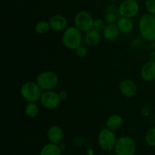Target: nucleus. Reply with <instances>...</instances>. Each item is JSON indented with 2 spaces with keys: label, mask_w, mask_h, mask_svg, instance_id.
<instances>
[{
  "label": "nucleus",
  "mask_w": 155,
  "mask_h": 155,
  "mask_svg": "<svg viewBox=\"0 0 155 155\" xmlns=\"http://www.w3.org/2000/svg\"><path fill=\"white\" fill-rule=\"evenodd\" d=\"M139 30L141 36L149 42L155 41V15L146 13L139 21Z\"/></svg>",
  "instance_id": "obj_1"
},
{
  "label": "nucleus",
  "mask_w": 155,
  "mask_h": 155,
  "mask_svg": "<svg viewBox=\"0 0 155 155\" xmlns=\"http://www.w3.org/2000/svg\"><path fill=\"white\" fill-rule=\"evenodd\" d=\"M62 43L68 50L75 51L83 43L82 32L75 26L68 27L62 34Z\"/></svg>",
  "instance_id": "obj_2"
},
{
  "label": "nucleus",
  "mask_w": 155,
  "mask_h": 155,
  "mask_svg": "<svg viewBox=\"0 0 155 155\" xmlns=\"http://www.w3.org/2000/svg\"><path fill=\"white\" fill-rule=\"evenodd\" d=\"M42 90L36 82L27 81L23 84L20 93L23 99L28 103H36L39 101L42 94Z\"/></svg>",
  "instance_id": "obj_3"
},
{
  "label": "nucleus",
  "mask_w": 155,
  "mask_h": 155,
  "mask_svg": "<svg viewBox=\"0 0 155 155\" xmlns=\"http://www.w3.org/2000/svg\"><path fill=\"white\" fill-rule=\"evenodd\" d=\"M36 82L43 91H51L58 86V76L52 71H44L36 76Z\"/></svg>",
  "instance_id": "obj_4"
},
{
  "label": "nucleus",
  "mask_w": 155,
  "mask_h": 155,
  "mask_svg": "<svg viewBox=\"0 0 155 155\" xmlns=\"http://www.w3.org/2000/svg\"><path fill=\"white\" fill-rule=\"evenodd\" d=\"M136 150V142L133 138L127 135L118 138L114 147L116 155H134Z\"/></svg>",
  "instance_id": "obj_5"
},
{
  "label": "nucleus",
  "mask_w": 155,
  "mask_h": 155,
  "mask_svg": "<svg viewBox=\"0 0 155 155\" xmlns=\"http://www.w3.org/2000/svg\"><path fill=\"white\" fill-rule=\"evenodd\" d=\"M117 139L115 132L105 128L100 131L98 135V142L101 149L108 151L114 149Z\"/></svg>",
  "instance_id": "obj_6"
},
{
  "label": "nucleus",
  "mask_w": 155,
  "mask_h": 155,
  "mask_svg": "<svg viewBox=\"0 0 155 155\" xmlns=\"http://www.w3.org/2000/svg\"><path fill=\"white\" fill-rule=\"evenodd\" d=\"M94 18L89 12L80 11L74 17V24L81 32H88L93 27Z\"/></svg>",
  "instance_id": "obj_7"
},
{
  "label": "nucleus",
  "mask_w": 155,
  "mask_h": 155,
  "mask_svg": "<svg viewBox=\"0 0 155 155\" xmlns=\"http://www.w3.org/2000/svg\"><path fill=\"white\" fill-rule=\"evenodd\" d=\"M118 12L120 17L133 18L139 12V5L136 0H124L118 6Z\"/></svg>",
  "instance_id": "obj_8"
},
{
  "label": "nucleus",
  "mask_w": 155,
  "mask_h": 155,
  "mask_svg": "<svg viewBox=\"0 0 155 155\" xmlns=\"http://www.w3.org/2000/svg\"><path fill=\"white\" fill-rule=\"evenodd\" d=\"M61 99L58 92L53 90L42 92L39 102L44 108L47 109H54L58 107L61 103Z\"/></svg>",
  "instance_id": "obj_9"
},
{
  "label": "nucleus",
  "mask_w": 155,
  "mask_h": 155,
  "mask_svg": "<svg viewBox=\"0 0 155 155\" xmlns=\"http://www.w3.org/2000/svg\"><path fill=\"white\" fill-rule=\"evenodd\" d=\"M120 92L125 97H133L136 94L138 88L136 84L130 79H124L119 84Z\"/></svg>",
  "instance_id": "obj_10"
},
{
  "label": "nucleus",
  "mask_w": 155,
  "mask_h": 155,
  "mask_svg": "<svg viewBox=\"0 0 155 155\" xmlns=\"http://www.w3.org/2000/svg\"><path fill=\"white\" fill-rule=\"evenodd\" d=\"M49 24L51 30L56 32L64 31L68 28V20L61 15H55L49 20Z\"/></svg>",
  "instance_id": "obj_11"
},
{
  "label": "nucleus",
  "mask_w": 155,
  "mask_h": 155,
  "mask_svg": "<svg viewBox=\"0 0 155 155\" xmlns=\"http://www.w3.org/2000/svg\"><path fill=\"white\" fill-rule=\"evenodd\" d=\"M140 74L142 78L145 81H155V62L148 61L142 65Z\"/></svg>",
  "instance_id": "obj_12"
},
{
  "label": "nucleus",
  "mask_w": 155,
  "mask_h": 155,
  "mask_svg": "<svg viewBox=\"0 0 155 155\" xmlns=\"http://www.w3.org/2000/svg\"><path fill=\"white\" fill-rule=\"evenodd\" d=\"M47 137L49 141L53 144H59L64 139V131L60 126H52L48 129Z\"/></svg>",
  "instance_id": "obj_13"
},
{
  "label": "nucleus",
  "mask_w": 155,
  "mask_h": 155,
  "mask_svg": "<svg viewBox=\"0 0 155 155\" xmlns=\"http://www.w3.org/2000/svg\"><path fill=\"white\" fill-rule=\"evenodd\" d=\"M120 33V31L117 24H107L103 30L102 35L106 40L114 41L119 37Z\"/></svg>",
  "instance_id": "obj_14"
},
{
  "label": "nucleus",
  "mask_w": 155,
  "mask_h": 155,
  "mask_svg": "<svg viewBox=\"0 0 155 155\" xmlns=\"http://www.w3.org/2000/svg\"><path fill=\"white\" fill-rule=\"evenodd\" d=\"M101 40V34L100 32L92 29L86 32L84 37V42L89 47H95L99 44Z\"/></svg>",
  "instance_id": "obj_15"
},
{
  "label": "nucleus",
  "mask_w": 155,
  "mask_h": 155,
  "mask_svg": "<svg viewBox=\"0 0 155 155\" xmlns=\"http://www.w3.org/2000/svg\"><path fill=\"white\" fill-rule=\"evenodd\" d=\"M123 122H124V119L121 115L118 114H112L106 120V128L114 132L120 129L121 126H123Z\"/></svg>",
  "instance_id": "obj_16"
},
{
  "label": "nucleus",
  "mask_w": 155,
  "mask_h": 155,
  "mask_svg": "<svg viewBox=\"0 0 155 155\" xmlns=\"http://www.w3.org/2000/svg\"><path fill=\"white\" fill-rule=\"evenodd\" d=\"M117 25L120 33H130L134 27V23L131 18L120 17L117 21Z\"/></svg>",
  "instance_id": "obj_17"
},
{
  "label": "nucleus",
  "mask_w": 155,
  "mask_h": 155,
  "mask_svg": "<svg viewBox=\"0 0 155 155\" xmlns=\"http://www.w3.org/2000/svg\"><path fill=\"white\" fill-rule=\"evenodd\" d=\"M39 155H61V150L57 144L50 142L42 147Z\"/></svg>",
  "instance_id": "obj_18"
},
{
  "label": "nucleus",
  "mask_w": 155,
  "mask_h": 155,
  "mask_svg": "<svg viewBox=\"0 0 155 155\" xmlns=\"http://www.w3.org/2000/svg\"><path fill=\"white\" fill-rule=\"evenodd\" d=\"M25 115L28 118H35L39 112V108L36 103H28L24 109Z\"/></svg>",
  "instance_id": "obj_19"
},
{
  "label": "nucleus",
  "mask_w": 155,
  "mask_h": 155,
  "mask_svg": "<svg viewBox=\"0 0 155 155\" xmlns=\"http://www.w3.org/2000/svg\"><path fill=\"white\" fill-rule=\"evenodd\" d=\"M34 30L39 35H45L51 30L49 22L47 21H39L35 25Z\"/></svg>",
  "instance_id": "obj_20"
},
{
  "label": "nucleus",
  "mask_w": 155,
  "mask_h": 155,
  "mask_svg": "<svg viewBox=\"0 0 155 155\" xmlns=\"http://www.w3.org/2000/svg\"><path fill=\"white\" fill-rule=\"evenodd\" d=\"M118 15H120L118 9L117 10H115L114 8L109 7L105 14V22L107 24H117L118 18H120Z\"/></svg>",
  "instance_id": "obj_21"
},
{
  "label": "nucleus",
  "mask_w": 155,
  "mask_h": 155,
  "mask_svg": "<svg viewBox=\"0 0 155 155\" xmlns=\"http://www.w3.org/2000/svg\"><path fill=\"white\" fill-rule=\"evenodd\" d=\"M145 141L149 146H155V126L151 128L145 135Z\"/></svg>",
  "instance_id": "obj_22"
},
{
  "label": "nucleus",
  "mask_w": 155,
  "mask_h": 155,
  "mask_svg": "<svg viewBox=\"0 0 155 155\" xmlns=\"http://www.w3.org/2000/svg\"><path fill=\"white\" fill-rule=\"evenodd\" d=\"M106 22L105 21H104L103 19H101V18H96V19L94 20L93 23V27L92 29L97 30L98 32H102L103 30L104 29L106 26Z\"/></svg>",
  "instance_id": "obj_23"
},
{
  "label": "nucleus",
  "mask_w": 155,
  "mask_h": 155,
  "mask_svg": "<svg viewBox=\"0 0 155 155\" xmlns=\"http://www.w3.org/2000/svg\"><path fill=\"white\" fill-rule=\"evenodd\" d=\"M145 5L148 13L155 15V0H145Z\"/></svg>",
  "instance_id": "obj_24"
},
{
  "label": "nucleus",
  "mask_w": 155,
  "mask_h": 155,
  "mask_svg": "<svg viewBox=\"0 0 155 155\" xmlns=\"http://www.w3.org/2000/svg\"><path fill=\"white\" fill-rule=\"evenodd\" d=\"M76 52V55H77L78 57L80 58H83V57H86L88 54V50L86 47H85L84 46H80V47L77 49L75 50Z\"/></svg>",
  "instance_id": "obj_25"
},
{
  "label": "nucleus",
  "mask_w": 155,
  "mask_h": 155,
  "mask_svg": "<svg viewBox=\"0 0 155 155\" xmlns=\"http://www.w3.org/2000/svg\"><path fill=\"white\" fill-rule=\"evenodd\" d=\"M150 108L148 106H145L141 109V115L142 117H148L150 114Z\"/></svg>",
  "instance_id": "obj_26"
},
{
  "label": "nucleus",
  "mask_w": 155,
  "mask_h": 155,
  "mask_svg": "<svg viewBox=\"0 0 155 155\" xmlns=\"http://www.w3.org/2000/svg\"><path fill=\"white\" fill-rule=\"evenodd\" d=\"M58 94H59V97H60L61 100H64L68 98V94L66 91H64V90H62V91H61L60 92H58Z\"/></svg>",
  "instance_id": "obj_27"
},
{
  "label": "nucleus",
  "mask_w": 155,
  "mask_h": 155,
  "mask_svg": "<svg viewBox=\"0 0 155 155\" xmlns=\"http://www.w3.org/2000/svg\"><path fill=\"white\" fill-rule=\"evenodd\" d=\"M149 59L150 61L155 62V50H153V51H151V53H150Z\"/></svg>",
  "instance_id": "obj_28"
},
{
  "label": "nucleus",
  "mask_w": 155,
  "mask_h": 155,
  "mask_svg": "<svg viewBox=\"0 0 155 155\" xmlns=\"http://www.w3.org/2000/svg\"><path fill=\"white\" fill-rule=\"evenodd\" d=\"M110 1H112V2H117V1H119V0H110Z\"/></svg>",
  "instance_id": "obj_29"
},
{
  "label": "nucleus",
  "mask_w": 155,
  "mask_h": 155,
  "mask_svg": "<svg viewBox=\"0 0 155 155\" xmlns=\"http://www.w3.org/2000/svg\"><path fill=\"white\" fill-rule=\"evenodd\" d=\"M154 122H155V114H154Z\"/></svg>",
  "instance_id": "obj_30"
},
{
  "label": "nucleus",
  "mask_w": 155,
  "mask_h": 155,
  "mask_svg": "<svg viewBox=\"0 0 155 155\" xmlns=\"http://www.w3.org/2000/svg\"><path fill=\"white\" fill-rule=\"evenodd\" d=\"M108 155H114V154H108ZM115 155H116V154H115Z\"/></svg>",
  "instance_id": "obj_31"
}]
</instances>
